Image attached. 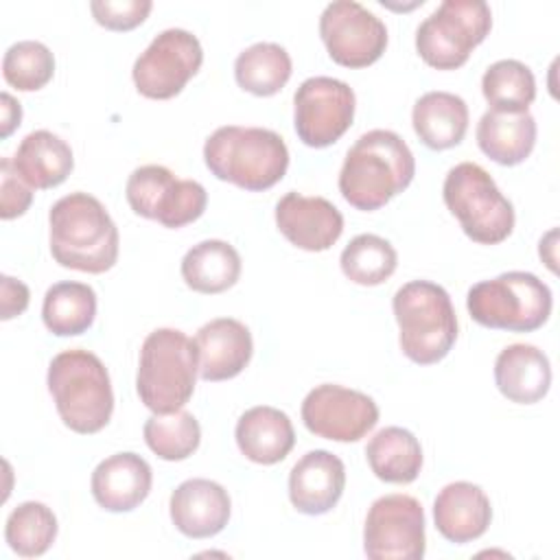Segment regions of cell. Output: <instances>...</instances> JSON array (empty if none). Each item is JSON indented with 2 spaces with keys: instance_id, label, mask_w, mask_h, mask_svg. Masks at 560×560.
I'll return each mask as SVG.
<instances>
[{
  "instance_id": "6da1fadb",
  "label": "cell",
  "mask_w": 560,
  "mask_h": 560,
  "mask_svg": "<svg viewBox=\"0 0 560 560\" xmlns=\"http://www.w3.org/2000/svg\"><path fill=\"white\" fill-rule=\"evenodd\" d=\"M416 175L407 142L389 129L363 133L346 153L339 171V192L357 210L372 212L402 192Z\"/></svg>"
},
{
  "instance_id": "7a4b0ae2",
  "label": "cell",
  "mask_w": 560,
  "mask_h": 560,
  "mask_svg": "<svg viewBox=\"0 0 560 560\" xmlns=\"http://www.w3.org/2000/svg\"><path fill=\"white\" fill-rule=\"evenodd\" d=\"M50 254L68 269L103 273L118 260V228L105 206L88 192L57 199L48 212Z\"/></svg>"
},
{
  "instance_id": "3957f363",
  "label": "cell",
  "mask_w": 560,
  "mask_h": 560,
  "mask_svg": "<svg viewBox=\"0 0 560 560\" xmlns=\"http://www.w3.org/2000/svg\"><path fill=\"white\" fill-rule=\"evenodd\" d=\"M203 162L217 179L260 192L284 177L289 149L271 129L225 125L206 138Z\"/></svg>"
},
{
  "instance_id": "277c9868",
  "label": "cell",
  "mask_w": 560,
  "mask_h": 560,
  "mask_svg": "<svg viewBox=\"0 0 560 560\" xmlns=\"http://www.w3.org/2000/svg\"><path fill=\"white\" fill-rule=\"evenodd\" d=\"M48 392L63 424L81 435L98 433L114 411L109 372L90 350H63L48 365Z\"/></svg>"
},
{
  "instance_id": "5b68a950",
  "label": "cell",
  "mask_w": 560,
  "mask_h": 560,
  "mask_svg": "<svg viewBox=\"0 0 560 560\" xmlns=\"http://www.w3.org/2000/svg\"><path fill=\"white\" fill-rule=\"evenodd\" d=\"M199 354L195 339L177 328H158L140 348L136 389L140 402L153 413L184 409L195 392Z\"/></svg>"
},
{
  "instance_id": "8992f818",
  "label": "cell",
  "mask_w": 560,
  "mask_h": 560,
  "mask_svg": "<svg viewBox=\"0 0 560 560\" xmlns=\"http://www.w3.org/2000/svg\"><path fill=\"white\" fill-rule=\"evenodd\" d=\"M400 350L418 365L442 361L457 339V315L444 287L431 280L402 284L392 300Z\"/></svg>"
},
{
  "instance_id": "52a82bcc",
  "label": "cell",
  "mask_w": 560,
  "mask_h": 560,
  "mask_svg": "<svg viewBox=\"0 0 560 560\" xmlns=\"http://www.w3.org/2000/svg\"><path fill=\"white\" fill-rule=\"evenodd\" d=\"M551 289L529 271H505L468 289L470 317L494 330L532 332L551 315Z\"/></svg>"
},
{
  "instance_id": "ba28073f",
  "label": "cell",
  "mask_w": 560,
  "mask_h": 560,
  "mask_svg": "<svg viewBox=\"0 0 560 560\" xmlns=\"http://www.w3.org/2000/svg\"><path fill=\"white\" fill-rule=\"evenodd\" d=\"M442 197L464 234L475 243L497 245L514 230V206L490 173L475 162H459L446 173Z\"/></svg>"
},
{
  "instance_id": "9c48e42d",
  "label": "cell",
  "mask_w": 560,
  "mask_h": 560,
  "mask_svg": "<svg viewBox=\"0 0 560 560\" xmlns=\"http://www.w3.org/2000/svg\"><path fill=\"white\" fill-rule=\"evenodd\" d=\"M492 26L490 7L483 0H444L416 31V50L435 70L464 66Z\"/></svg>"
},
{
  "instance_id": "30bf717a",
  "label": "cell",
  "mask_w": 560,
  "mask_h": 560,
  "mask_svg": "<svg viewBox=\"0 0 560 560\" xmlns=\"http://www.w3.org/2000/svg\"><path fill=\"white\" fill-rule=\"evenodd\" d=\"M127 201L138 217L177 230L197 221L206 206L208 192L195 179H177L162 164L138 166L125 186Z\"/></svg>"
},
{
  "instance_id": "8fae6325",
  "label": "cell",
  "mask_w": 560,
  "mask_h": 560,
  "mask_svg": "<svg viewBox=\"0 0 560 560\" xmlns=\"http://www.w3.org/2000/svg\"><path fill=\"white\" fill-rule=\"evenodd\" d=\"M427 549L424 510L416 497H378L365 516L363 551L370 560H420Z\"/></svg>"
},
{
  "instance_id": "7c38bea8",
  "label": "cell",
  "mask_w": 560,
  "mask_h": 560,
  "mask_svg": "<svg viewBox=\"0 0 560 560\" xmlns=\"http://www.w3.org/2000/svg\"><path fill=\"white\" fill-rule=\"evenodd\" d=\"M201 61V44L190 31L166 28L136 59L131 70L133 85L147 98H173L199 72Z\"/></svg>"
},
{
  "instance_id": "4fadbf2b",
  "label": "cell",
  "mask_w": 560,
  "mask_h": 560,
  "mask_svg": "<svg viewBox=\"0 0 560 560\" xmlns=\"http://www.w3.org/2000/svg\"><path fill=\"white\" fill-rule=\"evenodd\" d=\"M354 92L346 81L311 77L293 94V125L298 138L313 149L335 144L352 125Z\"/></svg>"
},
{
  "instance_id": "5bb4252c",
  "label": "cell",
  "mask_w": 560,
  "mask_h": 560,
  "mask_svg": "<svg viewBox=\"0 0 560 560\" xmlns=\"http://www.w3.org/2000/svg\"><path fill=\"white\" fill-rule=\"evenodd\" d=\"M319 37L330 59L346 68H365L387 46L385 24L354 0H335L319 15Z\"/></svg>"
},
{
  "instance_id": "9a60e30c",
  "label": "cell",
  "mask_w": 560,
  "mask_h": 560,
  "mask_svg": "<svg viewBox=\"0 0 560 560\" xmlns=\"http://www.w3.org/2000/svg\"><path fill=\"white\" fill-rule=\"evenodd\" d=\"M302 422L317 438L357 442L376 427L378 405L359 389L324 383L302 400Z\"/></svg>"
},
{
  "instance_id": "2e32d148",
  "label": "cell",
  "mask_w": 560,
  "mask_h": 560,
  "mask_svg": "<svg viewBox=\"0 0 560 560\" xmlns=\"http://www.w3.org/2000/svg\"><path fill=\"white\" fill-rule=\"evenodd\" d=\"M276 225L291 245L304 252H326L343 232V214L324 197L291 190L276 203Z\"/></svg>"
},
{
  "instance_id": "e0dca14e",
  "label": "cell",
  "mask_w": 560,
  "mask_h": 560,
  "mask_svg": "<svg viewBox=\"0 0 560 560\" xmlns=\"http://www.w3.org/2000/svg\"><path fill=\"white\" fill-rule=\"evenodd\" d=\"M346 488L343 462L324 448L302 455L289 472V499L293 508L308 516L330 512Z\"/></svg>"
},
{
  "instance_id": "ac0fdd59",
  "label": "cell",
  "mask_w": 560,
  "mask_h": 560,
  "mask_svg": "<svg viewBox=\"0 0 560 560\" xmlns=\"http://www.w3.org/2000/svg\"><path fill=\"white\" fill-rule=\"evenodd\" d=\"M168 510L177 532L188 538H210L228 525L232 501L221 483L197 477L173 490Z\"/></svg>"
},
{
  "instance_id": "d6986e66",
  "label": "cell",
  "mask_w": 560,
  "mask_h": 560,
  "mask_svg": "<svg viewBox=\"0 0 560 560\" xmlns=\"http://www.w3.org/2000/svg\"><path fill=\"white\" fill-rule=\"evenodd\" d=\"M199 354V376L203 381H228L238 376L254 352L249 328L234 317H217L195 335Z\"/></svg>"
},
{
  "instance_id": "ffe728a7",
  "label": "cell",
  "mask_w": 560,
  "mask_h": 560,
  "mask_svg": "<svg viewBox=\"0 0 560 560\" xmlns=\"http://www.w3.org/2000/svg\"><path fill=\"white\" fill-rule=\"evenodd\" d=\"M153 472L138 453H116L105 457L92 472V497L107 512H131L151 492Z\"/></svg>"
},
{
  "instance_id": "44dd1931",
  "label": "cell",
  "mask_w": 560,
  "mask_h": 560,
  "mask_svg": "<svg viewBox=\"0 0 560 560\" xmlns=\"http://www.w3.org/2000/svg\"><path fill=\"white\" fill-rule=\"evenodd\" d=\"M435 529L455 545L477 540L492 521V505L486 492L470 481L444 486L433 501Z\"/></svg>"
},
{
  "instance_id": "7402d4cb",
  "label": "cell",
  "mask_w": 560,
  "mask_h": 560,
  "mask_svg": "<svg viewBox=\"0 0 560 560\" xmlns=\"http://www.w3.org/2000/svg\"><path fill=\"white\" fill-rule=\"evenodd\" d=\"M499 392L518 405L542 400L551 387V365L542 350L532 343H512L494 361Z\"/></svg>"
},
{
  "instance_id": "603a6c76",
  "label": "cell",
  "mask_w": 560,
  "mask_h": 560,
  "mask_svg": "<svg viewBox=\"0 0 560 560\" xmlns=\"http://www.w3.org/2000/svg\"><path fill=\"white\" fill-rule=\"evenodd\" d=\"M234 438L238 451L249 462L262 466L282 462L295 444V431L289 416L269 405L247 409L236 422Z\"/></svg>"
},
{
  "instance_id": "cb8c5ba5",
  "label": "cell",
  "mask_w": 560,
  "mask_h": 560,
  "mask_svg": "<svg viewBox=\"0 0 560 560\" xmlns=\"http://www.w3.org/2000/svg\"><path fill=\"white\" fill-rule=\"evenodd\" d=\"M13 166L31 188L46 190L68 179L74 168V158L66 140L48 129H37L18 144Z\"/></svg>"
},
{
  "instance_id": "d4e9b609",
  "label": "cell",
  "mask_w": 560,
  "mask_h": 560,
  "mask_svg": "<svg viewBox=\"0 0 560 560\" xmlns=\"http://www.w3.org/2000/svg\"><path fill=\"white\" fill-rule=\"evenodd\" d=\"M413 131L433 151L457 147L468 129V105L451 92L422 94L411 112Z\"/></svg>"
},
{
  "instance_id": "484cf974",
  "label": "cell",
  "mask_w": 560,
  "mask_h": 560,
  "mask_svg": "<svg viewBox=\"0 0 560 560\" xmlns=\"http://www.w3.org/2000/svg\"><path fill=\"white\" fill-rule=\"evenodd\" d=\"M479 149L501 166H516L529 158L536 144V120L529 112L503 114L488 109L477 122Z\"/></svg>"
},
{
  "instance_id": "4316f807",
  "label": "cell",
  "mask_w": 560,
  "mask_h": 560,
  "mask_svg": "<svg viewBox=\"0 0 560 560\" xmlns=\"http://www.w3.org/2000/svg\"><path fill=\"white\" fill-rule=\"evenodd\" d=\"M241 276V256L228 241L208 238L192 245L182 258V278L188 289L206 295L223 293Z\"/></svg>"
},
{
  "instance_id": "83f0119b",
  "label": "cell",
  "mask_w": 560,
  "mask_h": 560,
  "mask_svg": "<svg viewBox=\"0 0 560 560\" xmlns=\"http://www.w3.org/2000/svg\"><path fill=\"white\" fill-rule=\"evenodd\" d=\"M365 459L381 481L411 483L422 470V446L411 431L385 427L370 438Z\"/></svg>"
},
{
  "instance_id": "f1b7e54d",
  "label": "cell",
  "mask_w": 560,
  "mask_h": 560,
  "mask_svg": "<svg viewBox=\"0 0 560 560\" xmlns=\"http://www.w3.org/2000/svg\"><path fill=\"white\" fill-rule=\"evenodd\" d=\"M96 317V293L83 282H57L52 284L42 304V319L46 328L57 337L83 335Z\"/></svg>"
},
{
  "instance_id": "f546056e",
  "label": "cell",
  "mask_w": 560,
  "mask_h": 560,
  "mask_svg": "<svg viewBox=\"0 0 560 560\" xmlns=\"http://www.w3.org/2000/svg\"><path fill=\"white\" fill-rule=\"evenodd\" d=\"M291 57L280 44L258 42L236 57L234 79L254 96H273L291 79Z\"/></svg>"
},
{
  "instance_id": "4dcf8cb0",
  "label": "cell",
  "mask_w": 560,
  "mask_h": 560,
  "mask_svg": "<svg viewBox=\"0 0 560 560\" xmlns=\"http://www.w3.org/2000/svg\"><path fill=\"white\" fill-rule=\"evenodd\" d=\"M481 92L492 112L521 114L536 98V79L523 61L501 59L483 72Z\"/></svg>"
},
{
  "instance_id": "1f68e13d",
  "label": "cell",
  "mask_w": 560,
  "mask_h": 560,
  "mask_svg": "<svg viewBox=\"0 0 560 560\" xmlns=\"http://www.w3.org/2000/svg\"><path fill=\"white\" fill-rule=\"evenodd\" d=\"M4 538L11 551L22 558L44 556L57 538V516L46 503L24 501L11 510L4 525Z\"/></svg>"
},
{
  "instance_id": "d6a6232c",
  "label": "cell",
  "mask_w": 560,
  "mask_h": 560,
  "mask_svg": "<svg viewBox=\"0 0 560 560\" xmlns=\"http://www.w3.org/2000/svg\"><path fill=\"white\" fill-rule=\"evenodd\" d=\"M343 276L361 287L383 284L398 265V254L389 241L376 234L354 236L339 258Z\"/></svg>"
},
{
  "instance_id": "836d02e7",
  "label": "cell",
  "mask_w": 560,
  "mask_h": 560,
  "mask_svg": "<svg viewBox=\"0 0 560 560\" xmlns=\"http://www.w3.org/2000/svg\"><path fill=\"white\" fill-rule=\"evenodd\" d=\"M147 446L166 462H182L190 457L201 442V427L197 418L177 409L173 413H153L142 429Z\"/></svg>"
},
{
  "instance_id": "e575fe53",
  "label": "cell",
  "mask_w": 560,
  "mask_h": 560,
  "mask_svg": "<svg viewBox=\"0 0 560 560\" xmlns=\"http://www.w3.org/2000/svg\"><path fill=\"white\" fill-rule=\"evenodd\" d=\"M4 81L20 92L42 90L55 74L50 48L35 39H22L7 48L2 59Z\"/></svg>"
},
{
  "instance_id": "d590c367",
  "label": "cell",
  "mask_w": 560,
  "mask_h": 560,
  "mask_svg": "<svg viewBox=\"0 0 560 560\" xmlns=\"http://www.w3.org/2000/svg\"><path fill=\"white\" fill-rule=\"evenodd\" d=\"M151 0H94L90 11L94 20L109 31H131L151 13Z\"/></svg>"
},
{
  "instance_id": "8d00e7d4",
  "label": "cell",
  "mask_w": 560,
  "mask_h": 560,
  "mask_svg": "<svg viewBox=\"0 0 560 560\" xmlns=\"http://www.w3.org/2000/svg\"><path fill=\"white\" fill-rule=\"evenodd\" d=\"M33 201V188L18 175L13 158L0 162V217L4 221L22 217Z\"/></svg>"
},
{
  "instance_id": "74e56055",
  "label": "cell",
  "mask_w": 560,
  "mask_h": 560,
  "mask_svg": "<svg viewBox=\"0 0 560 560\" xmlns=\"http://www.w3.org/2000/svg\"><path fill=\"white\" fill-rule=\"evenodd\" d=\"M0 287H2V298H0V319H13L18 315H22L28 306V287L22 280H15L11 276H2L0 278Z\"/></svg>"
},
{
  "instance_id": "f35d334b",
  "label": "cell",
  "mask_w": 560,
  "mask_h": 560,
  "mask_svg": "<svg viewBox=\"0 0 560 560\" xmlns=\"http://www.w3.org/2000/svg\"><path fill=\"white\" fill-rule=\"evenodd\" d=\"M20 120H22L20 103L9 92H2V122H0L2 129H0V136L9 138L13 133V129L20 127Z\"/></svg>"
}]
</instances>
